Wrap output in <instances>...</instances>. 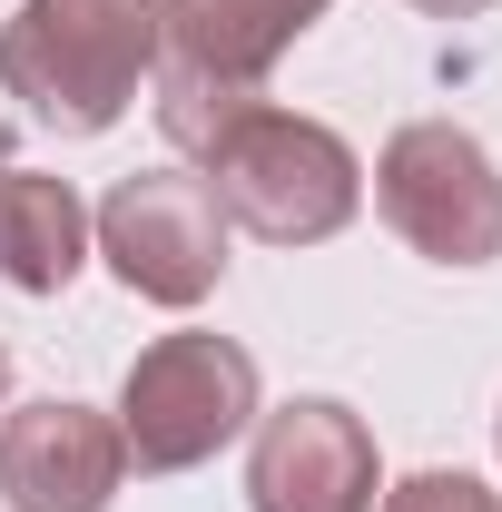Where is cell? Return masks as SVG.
<instances>
[{
	"label": "cell",
	"mask_w": 502,
	"mask_h": 512,
	"mask_svg": "<svg viewBox=\"0 0 502 512\" xmlns=\"http://www.w3.org/2000/svg\"><path fill=\"white\" fill-rule=\"evenodd\" d=\"M325 10L335 0H158V20H168L158 69H188V79H217V89H256L266 99V69L286 60Z\"/></svg>",
	"instance_id": "cell-8"
},
{
	"label": "cell",
	"mask_w": 502,
	"mask_h": 512,
	"mask_svg": "<svg viewBox=\"0 0 502 512\" xmlns=\"http://www.w3.org/2000/svg\"><path fill=\"white\" fill-rule=\"evenodd\" d=\"M414 10H434V20H473V10H493V0H414Z\"/></svg>",
	"instance_id": "cell-11"
},
{
	"label": "cell",
	"mask_w": 502,
	"mask_h": 512,
	"mask_svg": "<svg viewBox=\"0 0 502 512\" xmlns=\"http://www.w3.org/2000/svg\"><path fill=\"white\" fill-rule=\"evenodd\" d=\"M99 256L119 266L128 296L148 306H197L217 296L227 276V217L207 178H178V168H148V178H119L109 207H99Z\"/></svg>",
	"instance_id": "cell-5"
},
{
	"label": "cell",
	"mask_w": 502,
	"mask_h": 512,
	"mask_svg": "<svg viewBox=\"0 0 502 512\" xmlns=\"http://www.w3.org/2000/svg\"><path fill=\"white\" fill-rule=\"evenodd\" d=\"M0 394H10V345H0Z\"/></svg>",
	"instance_id": "cell-12"
},
{
	"label": "cell",
	"mask_w": 502,
	"mask_h": 512,
	"mask_svg": "<svg viewBox=\"0 0 502 512\" xmlns=\"http://www.w3.org/2000/svg\"><path fill=\"white\" fill-rule=\"evenodd\" d=\"M256 424V355L227 335H158L119 384V444L138 473H188Z\"/></svg>",
	"instance_id": "cell-3"
},
{
	"label": "cell",
	"mask_w": 502,
	"mask_h": 512,
	"mask_svg": "<svg viewBox=\"0 0 502 512\" xmlns=\"http://www.w3.org/2000/svg\"><path fill=\"white\" fill-rule=\"evenodd\" d=\"M384 512H502V493H483L473 473H414L384 493Z\"/></svg>",
	"instance_id": "cell-10"
},
{
	"label": "cell",
	"mask_w": 502,
	"mask_h": 512,
	"mask_svg": "<svg viewBox=\"0 0 502 512\" xmlns=\"http://www.w3.org/2000/svg\"><path fill=\"white\" fill-rule=\"evenodd\" d=\"M128 473V444L99 404L40 394L0 424V503L10 512H109Z\"/></svg>",
	"instance_id": "cell-7"
},
{
	"label": "cell",
	"mask_w": 502,
	"mask_h": 512,
	"mask_svg": "<svg viewBox=\"0 0 502 512\" xmlns=\"http://www.w3.org/2000/svg\"><path fill=\"white\" fill-rule=\"evenodd\" d=\"M158 40V0H20L0 30V89L60 138H99L158 69Z\"/></svg>",
	"instance_id": "cell-1"
},
{
	"label": "cell",
	"mask_w": 502,
	"mask_h": 512,
	"mask_svg": "<svg viewBox=\"0 0 502 512\" xmlns=\"http://www.w3.org/2000/svg\"><path fill=\"white\" fill-rule=\"evenodd\" d=\"M375 207L384 227L434 266H493L502 256V178L483 138L453 119H414L384 138L375 158Z\"/></svg>",
	"instance_id": "cell-4"
},
{
	"label": "cell",
	"mask_w": 502,
	"mask_h": 512,
	"mask_svg": "<svg viewBox=\"0 0 502 512\" xmlns=\"http://www.w3.org/2000/svg\"><path fill=\"white\" fill-rule=\"evenodd\" d=\"M207 197H217L227 227H247L266 247H325L355 217L365 168L325 119H296V109L256 99L247 119L207 148Z\"/></svg>",
	"instance_id": "cell-2"
},
{
	"label": "cell",
	"mask_w": 502,
	"mask_h": 512,
	"mask_svg": "<svg viewBox=\"0 0 502 512\" xmlns=\"http://www.w3.org/2000/svg\"><path fill=\"white\" fill-rule=\"evenodd\" d=\"M79 256H89V207L69 197V178L0 158V276L20 296H60L79 276Z\"/></svg>",
	"instance_id": "cell-9"
},
{
	"label": "cell",
	"mask_w": 502,
	"mask_h": 512,
	"mask_svg": "<svg viewBox=\"0 0 502 512\" xmlns=\"http://www.w3.org/2000/svg\"><path fill=\"white\" fill-rule=\"evenodd\" d=\"M256 512H375V434L335 394H296L256 424L247 453Z\"/></svg>",
	"instance_id": "cell-6"
}]
</instances>
